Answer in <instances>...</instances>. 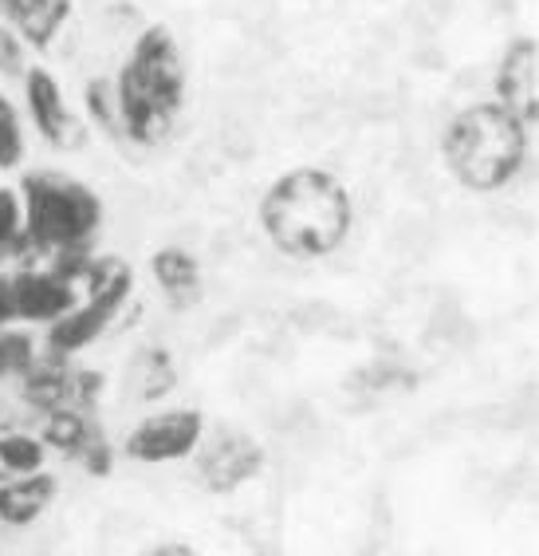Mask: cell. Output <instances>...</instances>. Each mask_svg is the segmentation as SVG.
<instances>
[{"label": "cell", "mask_w": 539, "mask_h": 556, "mask_svg": "<svg viewBox=\"0 0 539 556\" xmlns=\"http://www.w3.org/2000/svg\"><path fill=\"white\" fill-rule=\"evenodd\" d=\"M24 108H28V118H33V127L40 130V139L48 147L75 150L84 142V123L67 108L64 87L43 64L24 72Z\"/></svg>", "instance_id": "7"}, {"label": "cell", "mask_w": 539, "mask_h": 556, "mask_svg": "<svg viewBox=\"0 0 539 556\" xmlns=\"http://www.w3.org/2000/svg\"><path fill=\"white\" fill-rule=\"evenodd\" d=\"M24 159V123L9 96H0V170L21 166Z\"/></svg>", "instance_id": "19"}, {"label": "cell", "mask_w": 539, "mask_h": 556, "mask_svg": "<svg viewBox=\"0 0 539 556\" xmlns=\"http://www.w3.org/2000/svg\"><path fill=\"white\" fill-rule=\"evenodd\" d=\"M205 422L197 410H162L138 422L127 439V454L134 462H178L202 446Z\"/></svg>", "instance_id": "8"}, {"label": "cell", "mask_w": 539, "mask_h": 556, "mask_svg": "<svg viewBox=\"0 0 539 556\" xmlns=\"http://www.w3.org/2000/svg\"><path fill=\"white\" fill-rule=\"evenodd\" d=\"M350 217L355 205L347 186L316 166L280 174L260 198V225L284 257L316 261L335 253L350 233Z\"/></svg>", "instance_id": "1"}, {"label": "cell", "mask_w": 539, "mask_h": 556, "mask_svg": "<svg viewBox=\"0 0 539 556\" xmlns=\"http://www.w3.org/2000/svg\"><path fill=\"white\" fill-rule=\"evenodd\" d=\"M150 273H154L162 296L174 308H193L202 300V265H197V257H193L190 249L181 245L158 249L154 261H150Z\"/></svg>", "instance_id": "13"}, {"label": "cell", "mask_w": 539, "mask_h": 556, "mask_svg": "<svg viewBox=\"0 0 539 556\" xmlns=\"http://www.w3.org/2000/svg\"><path fill=\"white\" fill-rule=\"evenodd\" d=\"M260 466H265V446L241 430H221L197 454V473L213 493L241 490L244 482H253L260 473Z\"/></svg>", "instance_id": "9"}, {"label": "cell", "mask_w": 539, "mask_h": 556, "mask_svg": "<svg viewBox=\"0 0 539 556\" xmlns=\"http://www.w3.org/2000/svg\"><path fill=\"white\" fill-rule=\"evenodd\" d=\"M99 391H103V375L72 367L67 355H43L33 359V367L21 375V395L36 410H95Z\"/></svg>", "instance_id": "6"}, {"label": "cell", "mask_w": 539, "mask_h": 556, "mask_svg": "<svg viewBox=\"0 0 539 556\" xmlns=\"http://www.w3.org/2000/svg\"><path fill=\"white\" fill-rule=\"evenodd\" d=\"M43 466V442L21 430H4L0 434V482L36 473Z\"/></svg>", "instance_id": "17"}, {"label": "cell", "mask_w": 539, "mask_h": 556, "mask_svg": "<svg viewBox=\"0 0 539 556\" xmlns=\"http://www.w3.org/2000/svg\"><path fill=\"white\" fill-rule=\"evenodd\" d=\"M24 40L0 21V75H24Z\"/></svg>", "instance_id": "22"}, {"label": "cell", "mask_w": 539, "mask_h": 556, "mask_svg": "<svg viewBox=\"0 0 539 556\" xmlns=\"http://www.w3.org/2000/svg\"><path fill=\"white\" fill-rule=\"evenodd\" d=\"M123 135L134 147H158L185 108V64L178 36L166 24H150L130 48L115 79Z\"/></svg>", "instance_id": "2"}, {"label": "cell", "mask_w": 539, "mask_h": 556, "mask_svg": "<svg viewBox=\"0 0 539 556\" xmlns=\"http://www.w3.org/2000/svg\"><path fill=\"white\" fill-rule=\"evenodd\" d=\"M55 478L52 473H24L0 485V521L4 525H33L52 505Z\"/></svg>", "instance_id": "14"}, {"label": "cell", "mask_w": 539, "mask_h": 556, "mask_svg": "<svg viewBox=\"0 0 539 556\" xmlns=\"http://www.w3.org/2000/svg\"><path fill=\"white\" fill-rule=\"evenodd\" d=\"M178 387V364H174V355L166 348H146V352L134 359V391L138 399H146V403H158L166 399L169 391Z\"/></svg>", "instance_id": "16"}, {"label": "cell", "mask_w": 539, "mask_h": 556, "mask_svg": "<svg viewBox=\"0 0 539 556\" xmlns=\"http://www.w3.org/2000/svg\"><path fill=\"white\" fill-rule=\"evenodd\" d=\"M12 304L16 320L55 324L75 308V285L60 280L52 268H24L12 277Z\"/></svg>", "instance_id": "11"}, {"label": "cell", "mask_w": 539, "mask_h": 556, "mask_svg": "<svg viewBox=\"0 0 539 556\" xmlns=\"http://www.w3.org/2000/svg\"><path fill=\"white\" fill-rule=\"evenodd\" d=\"M497 103L516 115L524 127H536L539 118V43L536 36H516L500 55L497 67Z\"/></svg>", "instance_id": "10"}, {"label": "cell", "mask_w": 539, "mask_h": 556, "mask_svg": "<svg viewBox=\"0 0 539 556\" xmlns=\"http://www.w3.org/2000/svg\"><path fill=\"white\" fill-rule=\"evenodd\" d=\"M528 135L531 130L500 103H476L449 118L441 154L461 186L473 193H497L528 159Z\"/></svg>", "instance_id": "3"}, {"label": "cell", "mask_w": 539, "mask_h": 556, "mask_svg": "<svg viewBox=\"0 0 539 556\" xmlns=\"http://www.w3.org/2000/svg\"><path fill=\"white\" fill-rule=\"evenodd\" d=\"M24 205V237L40 253L64 245H84L103 222V202L79 178L55 170H33L21 182Z\"/></svg>", "instance_id": "4"}, {"label": "cell", "mask_w": 539, "mask_h": 556, "mask_svg": "<svg viewBox=\"0 0 539 556\" xmlns=\"http://www.w3.org/2000/svg\"><path fill=\"white\" fill-rule=\"evenodd\" d=\"M36 359V343L33 336L24 332H0V379L9 375H24Z\"/></svg>", "instance_id": "21"}, {"label": "cell", "mask_w": 539, "mask_h": 556, "mask_svg": "<svg viewBox=\"0 0 539 556\" xmlns=\"http://www.w3.org/2000/svg\"><path fill=\"white\" fill-rule=\"evenodd\" d=\"M16 245H28L21 190H0V253H12Z\"/></svg>", "instance_id": "20"}, {"label": "cell", "mask_w": 539, "mask_h": 556, "mask_svg": "<svg viewBox=\"0 0 539 556\" xmlns=\"http://www.w3.org/2000/svg\"><path fill=\"white\" fill-rule=\"evenodd\" d=\"M84 103H87L91 123H95L103 135H111L115 142H127V135H123V118H118L115 79H91V84L84 87Z\"/></svg>", "instance_id": "18"}, {"label": "cell", "mask_w": 539, "mask_h": 556, "mask_svg": "<svg viewBox=\"0 0 539 556\" xmlns=\"http://www.w3.org/2000/svg\"><path fill=\"white\" fill-rule=\"evenodd\" d=\"M43 439H48V446H55L60 454L79 458V462H84V454H91L99 442H106L103 430H99L95 418H91V410H67V407L43 415Z\"/></svg>", "instance_id": "15"}, {"label": "cell", "mask_w": 539, "mask_h": 556, "mask_svg": "<svg viewBox=\"0 0 539 556\" xmlns=\"http://www.w3.org/2000/svg\"><path fill=\"white\" fill-rule=\"evenodd\" d=\"M16 320V304H12V277H0V328Z\"/></svg>", "instance_id": "23"}, {"label": "cell", "mask_w": 539, "mask_h": 556, "mask_svg": "<svg viewBox=\"0 0 539 556\" xmlns=\"http://www.w3.org/2000/svg\"><path fill=\"white\" fill-rule=\"evenodd\" d=\"M142 556H197L190 545H158V548H150V553Z\"/></svg>", "instance_id": "24"}, {"label": "cell", "mask_w": 539, "mask_h": 556, "mask_svg": "<svg viewBox=\"0 0 539 556\" xmlns=\"http://www.w3.org/2000/svg\"><path fill=\"white\" fill-rule=\"evenodd\" d=\"M72 12V0H0V21L21 36L24 48H36V52H48L60 40Z\"/></svg>", "instance_id": "12"}, {"label": "cell", "mask_w": 539, "mask_h": 556, "mask_svg": "<svg viewBox=\"0 0 539 556\" xmlns=\"http://www.w3.org/2000/svg\"><path fill=\"white\" fill-rule=\"evenodd\" d=\"M87 304H79V308H72L67 316H60L55 324H48V348H52L55 355H79L87 348V343H95L99 336L111 328V320H115L118 312H123V304L130 300V285H134V277H130V265L118 257H95L91 261V268H87Z\"/></svg>", "instance_id": "5"}]
</instances>
